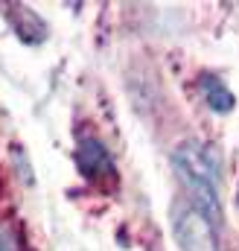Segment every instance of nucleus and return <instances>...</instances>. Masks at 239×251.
Here are the masks:
<instances>
[{
    "label": "nucleus",
    "mask_w": 239,
    "mask_h": 251,
    "mask_svg": "<svg viewBox=\"0 0 239 251\" xmlns=\"http://www.w3.org/2000/svg\"><path fill=\"white\" fill-rule=\"evenodd\" d=\"M76 167L85 178L96 181V178H111L114 176V161L108 155V149L96 140V137H85L76 146Z\"/></svg>",
    "instance_id": "3"
},
{
    "label": "nucleus",
    "mask_w": 239,
    "mask_h": 251,
    "mask_svg": "<svg viewBox=\"0 0 239 251\" xmlns=\"http://www.w3.org/2000/svg\"><path fill=\"white\" fill-rule=\"evenodd\" d=\"M172 167L190 193V204L198 207L216 228L222 225V199H219V155L198 140H184L172 152Z\"/></svg>",
    "instance_id": "1"
},
{
    "label": "nucleus",
    "mask_w": 239,
    "mask_h": 251,
    "mask_svg": "<svg viewBox=\"0 0 239 251\" xmlns=\"http://www.w3.org/2000/svg\"><path fill=\"white\" fill-rule=\"evenodd\" d=\"M9 18H12L15 32H18L26 44H38V41H44V38H47V24H44L32 9H26L24 3H12Z\"/></svg>",
    "instance_id": "4"
},
{
    "label": "nucleus",
    "mask_w": 239,
    "mask_h": 251,
    "mask_svg": "<svg viewBox=\"0 0 239 251\" xmlns=\"http://www.w3.org/2000/svg\"><path fill=\"white\" fill-rule=\"evenodd\" d=\"M172 234L181 251H219V228L190 201L172 207Z\"/></svg>",
    "instance_id": "2"
},
{
    "label": "nucleus",
    "mask_w": 239,
    "mask_h": 251,
    "mask_svg": "<svg viewBox=\"0 0 239 251\" xmlns=\"http://www.w3.org/2000/svg\"><path fill=\"white\" fill-rule=\"evenodd\" d=\"M201 94H204V100H207V105L213 108V111H219V114H225V111H231L234 108V94L228 91V85L219 79V76H201Z\"/></svg>",
    "instance_id": "5"
},
{
    "label": "nucleus",
    "mask_w": 239,
    "mask_h": 251,
    "mask_svg": "<svg viewBox=\"0 0 239 251\" xmlns=\"http://www.w3.org/2000/svg\"><path fill=\"white\" fill-rule=\"evenodd\" d=\"M0 251H15V240L3 225H0Z\"/></svg>",
    "instance_id": "6"
}]
</instances>
